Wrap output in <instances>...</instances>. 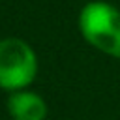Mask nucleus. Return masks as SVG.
Here are the masks:
<instances>
[{
    "instance_id": "f257e3e1",
    "label": "nucleus",
    "mask_w": 120,
    "mask_h": 120,
    "mask_svg": "<svg viewBox=\"0 0 120 120\" xmlns=\"http://www.w3.org/2000/svg\"><path fill=\"white\" fill-rule=\"evenodd\" d=\"M81 38L98 52L120 60V9L107 0L86 2L77 15Z\"/></svg>"
},
{
    "instance_id": "f03ea898",
    "label": "nucleus",
    "mask_w": 120,
    "mask_h": 120,
    "mask_svg": "<svg viewBox=\"0 0 120 120\" xmlns=\"http://www.w3.org/2000/svg\"><path fill=\"white\" fill-rule=\"evenodd\" d=\"M38 77L36 51L21 38L0 39V88L15 92L28 88Z\"/></svg>"
},
{
    "instance_id": "7ed1b4c3",
    "label": "nucleus",
    "mask_w": 120,
    "mask_h": 120,
    "mask_svg": "<svg viewBox=\"0 0 120 120\" xmlns=\"http://www.w3.org/2000/svg\"><path fill=\"white\" fill-rule=\"evenodd\" d=\"M6 107L13 120H45L49 114L47 101L28 88L9 92Z\"/></svg>"
}]
</instances>
